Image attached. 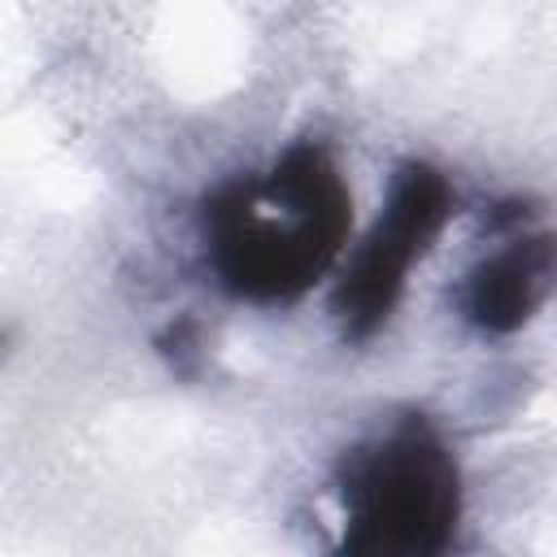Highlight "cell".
<instances>
[{"mask_svg": "<svg viewBox=\"0 0 557 557\" xmlns=\"http://www.w3.org/2000/svg\"><path fill=\"white\" fill-rule=\"evenodd\" d=\"M352 191L322 144L287 148L265 174L218 187L200 209L218 283L252 305L300 300L344 252Z\"/></svg>", "mask_w": 557, "mask_h": 557, "instance_id": "6da1fadb", "label": "cell"}, {"mask_svg": "<svg viewBox=\"0 0 557 557\" xmlns=\"http://www.w3.org/2000/svg\"><path fill=\"white\" fill-rule=\"evenodd\" d=\"M344 548L366 557L444 553L461 522V470L444 435L422 418L352 444L339 461Z\"/></svg>", "mask_w": 557, "mask_h": 557, "instance_id": "7a4b0ae2", "label": "cell"}, {"mask_svg": "<svg viewBox=\"0 0 557 557\" xmlns=\"http://www.w3.org/2000/svg\"><path fill=\"white\" fill-rule=\"evenodd\" d=\"M448 213H453V183L426 161H405L392 178V191L374 226L352 248L335 283L331 309L339 318L344 339H370L392 318V309L405 296L409 270L426 257Z\"/></svg>", "mask_w": 557, "mask_h": 557, "instance_id": "3957f363", "label": "cell"}, {"mask_svg": "<svg viewBox=\"0 0 557 557\" xmlns=\"http://www.w3.org/2000/svg\"><path fill=\"white\" fill-rule=\"evenodd\" d=\"M548 287H553V235L548 231L518 235L466 274L461 313L487 335H509L540 313Z\"/></svg>", "mask_w": 557, "mask_h": 557, "instance_id": "277c9868", "label": "cell"}]
</instances>
